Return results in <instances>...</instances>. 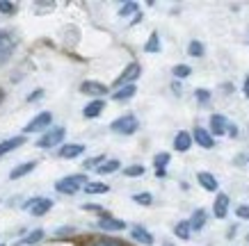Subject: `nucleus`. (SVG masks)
<instances>
[{
	"instance_id": "obj_1",
	"label": "nucleus",
	"mask_w": 249,
	"mask_h": 246,
	"mask_svg": "<svg viewBox=\"0 0 249 246\" xmlns=\"http://www.w3.org/2000/svg\"><path fill=\"white\" fill-rule=\"evenodd\" d=\"M87 185V176L83 173H76V176H67V178H62L55 182V189L60 192V194H67V196H73L80 189V187Z\"/></svg>"
},
{
	"instance_id": "obj_2",
	"label": "nucleus",
	"mask_w": 249,
	"mask_h": 246,
	"mask_svg": "<svg viewBox=\"0 0 249 246\" xmlns=\"http://www.w3.org/2000/svg\"><path fill=\"white\" fill-rule=\"evenodd\" d=\"M64 134H67V130L62 126H55V128H51V130H46L37 139V148H44V150L53 148V146H57L60 142H64Z\"/></svg>"
},
{
	"instance_id": "obj_3",
	"label": "nucleus",
	"mask_w": 249,
	"mask_h": 246,
	"mask_svg": "<svg viewBox=\"0 0 249 246\" xmlns=\"http://www.w3.org/2000/svg\"><path fill=\"white\" fill-rule=\"evenodd\" d=\"M137 128H140V121L133 114H124V116H119V119H114L110 123V130L117 134H133L137 132Z\"/></svg>"
},
{
	"instance_id": "obj_4",
	"label": "nucleus",
	"mask_w": 249,
	"mask_h": 246,
	"mask_svg": "<svg viewBox=\"0 0 249 246\" xmlns=\"http://www.w3.org/2000/svg\"><path fill=\"white\" fill-rule=\"evenodd\" d=\"M16 41H18V39H16V34L12 30L0 32V66L12 57V52H14V48H16Z\"/></svg>"
},
{
	"instance_id": "obj_5",
	"label": "nucleus",
	"mask_w": 249,
	"mask_h": 246,
	"mask_svg": "<svg viewBox=\"0 0 249 246\" xmlns=\"http://www.w3.org/2000/svg\"><path fill=\"white\" fill-rule=\"evenodd\" d=\"M140 73H142V66L137 64V62H130L128 66L121 71V75L114 80L112 87H117V89H121V87H126V84H135V80L140 78Z\"/></svg>"
},
{
	"instance_id": "obj_6",
	"label": "nucleus",
	"mask_w": 249,
	"mask_h": 246,
	"mask_svg": "<svg viewBox=\"0 0 249 246\" xmlns=\"http://www.w3.org/2000/svg\"><path fill=\"white\" fill-rule=\"evenodd\" d=\"M53 123V114L51 112H39L35 119L28 123V126L23 128V132L25 134H32V132H39V130H46V128Z\"/></svg>"
},
{
	"instance_id": "obj_7",
	"label": "nucleus",
	"mask_w": 249,
	"mask_h": 246,
	"mask_svg": "<svg viewBox=\"0 0 249 246\" xmlns=\"http://www.w3.org/2000/svg\"><path fill=\"white\" fill-rule=\"evenodd\" d=\"M107 91H110V89H107L103 82H98V80H85L83 84H80V94H85V96L103 98Z\"/></svg>"
},
{
	"instance_id": "obj_8",
	"label": "nucleus",
	"mask_w": 249,
	"mask_h": 246,
	"mask_svg": "<svg viewBox=\"0 0 249 246\" xmlns=\"http://www.w3.org/2000/svg\"><path fill=\"white\" fill-rule=\"evenodd\" d=\"M23 208L30 210L32 216H44L51 212V208H53V201L51 198H32V201H28Z\"/></svg>"
},
{
	"instance_id": "obj_9",
	"label": "nucleus",
	"mask_w": 249,
	"mask_h": 246,
	"mask_svg": "<svg viewBox=\"0 0 249 246\" xmlns=\"http://www.w3.org/2000/svg\"><path fill=\"white\" fill-rule=\"evenodd\" d=\"M98 228L103 232H121V230H126V221L114 219V216H101L98 219Z\"/></svg>"
},
{
	"instance_id": "obj_10",
	"label": "nucleus",
	"mask_w": 249,
	"mask_h": 246,
	"mask_svg": "<svg viewBox=\"0 0 249 246\" xmlns=\"http://www.w3.org/2000/svg\"><path fill=\"white\" fill-rule=\"evenodd\" d=\"M229 126H231V121H229L224 114H213L211 116V134L222 137V134L229 132Z\"/></svg>"
},
{
	"instance_id": "obj_11",
	"label": "nucleus",
	"mask_w": 249,
	"mask_h": 246,
	"mask_svg": "<svg viewBox=\"0 0 249 246\" xmlns=\"http://www.w3.org/2000/svg\"><path fill=\"white\" fill-rule=\"evenodd\" d=\"M103 110H106V100L103 98H94L91 103H87L83 107V116L85 119H96V116L103 114Z\"/></svg>"
},
{
	"instance_id": "obj_12",
	"label": "nucleus",
	"mask_w": 249,
	"mask_h": 246,
	"mask_svg": "<svg viewBox=\"0 0 249 246\" xmlns=\"http://www.w3.org/2000/svg\"><path fill=\"white\" fill-rule=\"evenodd\" d=\"M192 139H195V144H199L201 148L211 150L213 146H215V139H213V134L208 132V130H204V128H195V132H192Z\"/></svg>"
},
{
	"instance_id": "obj_13",
	"label": "nucleus",
	"mask_w": 249,
	"mask_h": 246,
	"mask_svg": "<svg viewBox=\"0 0 249 246\" xmlns=\"http://www.w3.org/2000/svg\"><path fill=\"white\" fill-rule=\"evenodd\" d=\"M229 203H231V198L227 194H217V198L213 203V214L217 216V219H224L229 214Z\"/></svg>"
},
{
	"instance_id": "obj_14",
	"label": "nucleus",
	"mask_w": 249,
	"mask_h": 246,
	"mask_svg": "<svg viewBox=\"0 0 249 246\" xmlns=\"http://www.w3.org/2000/svg\"><path fill=\"white\" fill-rule=\"evenodd\" d=\"M85 146L83 144H64L60 150H57V155L62 157V160H76L78 155H83Z\"/></svg>"
},
{
	"instance_id": "obj_15",
	"label": "nucleus",
	"mask_w": 249,
	"mask_h": 246,
	"mask_svg": "<svg viewBox=\"0 0 249 246\" xmlns=\"http://www.w3.org/2000/svg\"><path fill=\"white\" fill-rule=\"evenodd\" d=\"M130 237L135 239V242H140V244H144V246H151L153 244V235L144 226H133L130 228Z\"/></svg>"
},
{
	"instance_id": "obj_16",
	"label": "nucleus",
	"mask_w": 249,
	"mask_h": 246,
	"mask_svg": "<svg viewBox=\"0 0 249 246\" xmlns=\"http://www.w3.org/2000/svg\"><path fill=\"white\" fill-rule=\"evenodd\" d=\"M37 164H39V162H35V160H32V162L16 164L14 169L9 171V180H18V178H23V176H28L30 171H35V169H37Z\"/></svg>"
},
{
	"instance_id": "obj_17",
	"label": "nucleus",
	"mask_w": 249,
	"mask_h": 246,
	"mask_svg": "<svg viewBox=\"0 0 249 246\" xmlns=\"http://www.w3.org/2000/svg\"><path fill=\"white\" fill-rule=\"evenodd\" d=\"M192 144H195L192 134H190L188 130H181V132L176 134V139H174V148L178 150V153H185V150H190Z\"/></svg>"
},
{
	"instance_id": "obj_18",
	"label": "nucleus",
	"mask_w": 249,
	"mask_h": 246,
	"mask_svg": "<svg viewBox=\"0 0 249 246\" xmlns=\"http://www.w3.org/2000/svg\"><path fill=\"white\" fill-rule=\"evenodd\" d=\"M23 144H25V137H23V134H18V137H9V139H5V142H0V157L12 153V150H16L18 146H23Z\"/></svg>"
},
{
	"instance_id": "obj_19",
	"label": "nucleus",
	"mask_w": 249,
	"mask_h": 246,
	"mask_svg": "<svg viewBox=\"0 0 249 246\" xmlns=\"http://www.w3.org/2000/svg\"><path fill=\"white\" fill-rule=\"evenodd\" d=\"M196 180H199V185L204 187L206 192H217V178L208 171H199L196 173Z\"/></svg>"
},
{
	"instance_id": "obj_20",
	"label": "nucleus",
	"mask_w": 249,
	"mask_h": 246,
	"mask_svg": "<svg viewBox=\"0 0 249 246\" xmlns=\"http://www.w3.org/2000/svg\"><path fill=\"white\" fill-rule=\"evenodd\" d=\"M169 160H172L169 153H158V155L153 157V166H156V176L158 178H165V169H167V164H169Z\"/></svg>"
},
{
	"instance_id": "obj_21",
	"label": "nucleus",
	"mask_w": 249,
	"mask_h": 246,
	"mask_svg": "<svg viewBox=\"0 0 249 246\" xmlns=\"http://www.w3.org/2000/svg\"><path fill=\"white\" fill-rule=\"evenodd\" d=\"M41 239H44V230L37 228V230H30V235H25L23 239H18L16 246H35V244H39Z\"/></svg>"
},
{
	"instance_id": "obj_22",
	"label": "nucleus",
	"mask_w": 249,
	"mask_h": 246,
	"mask_svg": "<svg viewBox=\"0 0 249 246\" xmlns=\"http://www.w3.org/2000/svg\"><path fill=\"white\" fill-rule=\"evenodd\" d=\"M206 219H208V212H206L204 208L195 210V214H192V219H190V226H192V230H201L206 226Z\"/></svg>"
},
{
	"instance_id": "obj_23",
	"label": "nucleus",
	"mask_w": 249,
	"mask_h": 246,
	"mask_svg": "<svg viewBox=\"0 0 249 246\" xmlns=\"http://www.w3.org/2000/svg\"><path fill=\"white\" fill-rule=\"evenodd\" d=\"M137 94V87L135 84H126V87H121V89H114L112 91V98L114 100H128Z\"/></svg>"
},
{
	"instance_id": "obj_24",
	"label": "nucleus",
	"mask_w": 249,
	"mask_h": 246,
	"mask_svg": "<svg viewBox=\"0 0 249 246\" xmlns=\"http://www.w3.org/2000/svg\"><path fill=\"white\" fill-rule=\"evenodd\" d=\"M192 226H190V221H178V224L174 226V235L178 239H190V235H192Z\"/></svg>"
},
{
	"instance_id": "obj_25",
	"label": "nucleus",
	"mask_w": 249,
	"mask_h": 246,
	"mask_svg": "<svg viewBox=\"0 0 249 246\" xmlns=\"http://www.w3.org/2000/svg\"><path fill=\"white\" fill-rule=\"evenodd\" d=\"M160 48H162V46H160V34L158 32H151L149 39H146V44H144V50L146 52H160Z\"/></svg>"
},
{
	"instance_id": "obj_26",
	"label": "nucleus",
	"mask_w": 249,
	"mask_h": 246,
	"mask_svg": "<svg viewBox=\"0 0 249 246\" xmlns=\"http://www.w3.org/2000/svg\"><path fill=\"white\" fill-rule=\"evenodd\" d=\"M119 169H121L119 160H107L106 164H101V166H98L96 171L101 173V176H107V173H114V171H119Z\"/></svg>"
},
{
	"instance_id": "obj_27",
	"label": "nucleus",
	"mask_w": 249,
	"mask_h": 246,
	"mask_svg": "<svg viewBox=\"0 0 249 246\" xmlns=\"http://www.w3.org/2000/svg\"><path fill=\"white\" fill-rule=\"evenodd\" d=\"M83 189L87 192V194H106L110 187H107L106 182H87V185H85Z\"/></svg>"
},
{
	"instance_id": "obj_28",
	"label": "nucleus",
	"mask_w": 249,
	"mask_h": 246,
	"mask_svg": "<svg viewBox=\"0 0 249 246\" xmlns=\"http://www.w3.org/2000/svg\"><path fill=\"white\" fill-rule=\"evenodd\" d=\"M16 12H18V5H16V2H9V0H0V14L14 16Z\"/></svg>"
},
{
	"instance_id": "obj_29",
	"label": "nucleus",
	"mask_w": 249,
	"mask_h": 246,
	"mask_svg": "<svg viewBox=\"0 0 249 246\" xmlns=\"http://www.w3.org/2000/svg\"><path fill=\"white\" fill-rule=\"evenodd\" d=\"M133 201H135L137 205H144V208H149V205L153 203V196L149 194V192H140V194L133 196Z\"/></svg>"
},
{
	"instance_id": "obj_30",
	"label": "nucleus",
	"mask_w": 249,
	"mask_h": 246,
	"mask_svg": "<svg viewBox=\"0 0 249 246\" xmlns=\"http://www.w3.org/2000/svg\"><path fill=\"white\" fill-rule=\"evenodd\" d=\"M188 52L192 57H204V44H201V41H190Z\"/></svg>"
},
{
	"instance_id": "obj_31",
	"label": "nucleus",
	"mask_w": 249,
	"mask_h": 246,
	"mask_svg": "<svg viewBox=\"0 0 249 246\" xmlns=\"http://www.w3.org/2000/svg\"><path fill=\"white\" fill-rule=\"evenodd\" d=\"M137 9H140V5H137V2H124V5L119 7V16L137 14Z\"/></svg>"
},
{
	"instance_id": "obj_32",
	"label": "nucleus",
	"mask_w": 249,
	"mask_h": 246,
	"mask_svg": "<svg viewBox=\"0 0 249 246\" xmlns=\"http://www.w3.org/2000/svg\"><path fill=\"white\" fill-rule=\"evenodd\" d=\"M124 173H126L128 178H137V176H142V173H144V166H142V164H130V166H126V169H124Z\"/></svg>"
},
{
	"instance_id": "obj_33",
	"label": "nucleus",
	"mask_w": 249,
	"mask_h": 246,
	"mask_svg": "<svg viewBox=\"0 0 249 246\" xmlns=\"http://www.w3.org/2000/svg\"><path fill=\"white\" fill-rule=\"evenodd\" d=\"M172 73L176 75V78H188V75L192 73V68H190L188 64H176V66L172 68Z\"/></svg>"
},
{
	"instance_id": "obj_34",
	"label": "nucleus",
	"mask_w": 249,
	"mask_h": 246,
	"mask_svg": "<svg viewBox=\"0 0 249 246\" xmlns=\"http://www.w3.org/2000/svg\"><path fill=\"white\" fill-rule=\"evenodd\" d=\"M101 164H106V155H96V157H91V160H87L85 169H98Z\"/></svg>"
},
{
	"instance_id": "obj_35",
	"label": "nucleus",
	"mask_w": 249,
	"mask_h": 246,
	"mask_svg": "<svg viewBox=\"0 0 249 246\" xmlns=\"http://www.w3.org/2000/svg\"><path fill=\"white\" fill-rule=\"evenodd\" d=\"M83 210H87V212H96V214H101V216H110L106 212V208H101V205H96V203H85Z\"/></svg>"
},
{
	"instance_id": "obj_36",
	"label": "nucleus",
	"mask_w": 249,
	"mask_h": 246,
	"mask_svg": "<svg viewBox=\"0 0 249 246\" xmlns=\"http://www.w3.org/2000/svg\"><path fill=\"white\" fill-rule=\"evenodd\" d=\"M195 98L199 100L201 105H206L208 100H211V91H206V89H196L195 91Z\"/></svg>"
},
{
	"instance_id": "obj_37",
	"label": "nucleus",
	"mask_w": 249,
	"mask_h": 246,
	"mask_svg": "<svg viewBox=\"0 0 249 246\" xmlns=\"http://www.w3.org/2000/svg\"><path fill=\"white\" fill-rule=\"evenodd\" d=\"M94 246H124V244H121V242H117V239L103 237V239H96V242H94Z\"/></svg>"
},
{
	"instance_id": "obj_38",
	"label": "nucleus",
	"mask_w": 249,
	"mask_h": 246,
	"mask_svg": "<svg viewBox=\"0 0 249 246\" xmlns=\"http://www.w3.org/2000/svg\"><path fill=\"white\" fill-rule=\"evenodd\" d=\"M235 214H238V219H245V221H247L249 219V205H238V208H235Z\"/></svg>"
},
{
	"instance_id": "obj_39",
	"label": "nucleus",
	"mask_w": 249,
	"mask_h": 246,
	"mask_svg": "<svg viewBox=\"0 0 249 246\" xmlns=\"http://www.w3.org/2000/svg\"><path fill=\"white\" fill-rule=\"evenodd\" d=\"M55 2H35V9H37V14H41V12H46V9H53Z\"/></svg>"
},
{
	"instance_id": "obj_40",
	"label": "nucleus",
	"mask_w": 249,
	"mask_h": 246,
	"mask_svg": "<svg viewBox=\"0 0 249 246\" xmlns=\"http://www.w3.org/2000/svg\"><path fill=\"white\" fill-rule=\"evenodd\" d=\"M44 96V89H37V91H32L30 96H28V103H32V100H39V98Z\"/></svg>"
},
{
	"instance_id": "obj_41",
	"label": "nucleus",
	"mask_w": 249,
	"mask_h": 246,
	"mask_svg": "<svg viewBox=\"0 0 249 246\" xmlns=\"http://www.w3.org/2000/svg\"><path fill=\"white\" fill-rule=\"evenodd\" d=\"M242 91H245V96L249 98V75L245 78V84H242Z\"/></svg>"
},
{
	"instance_id": "obj_42",
	"label": "nucleus",
	"mask_w": 249,
	"mask_h": 246,
	"mask_svg": "<svg viewBox=\"0 0 249 246\" xmlns=\"http://www.w3.org/2000/svg\"><path fill=\"white\" fill-rule=\"evenodd\" d=\"M229 134H231V137H235V134H238V128H235L233 123H231V126H229Z\"/></svg>"
},
{
	"instance_id": "obj_43",
	"label": "nucleus",
	"mask_w": 249,
	"mask_h": 246,
	"mask_svg": "<svg viewBox=\"0 0 249 246\" xmlns=\"http://www.w3.org/2000/svg\"><path fill=\"white\" fill-rule=\"evenodd\" d=\"M2 98H5V91L0 89V103H2Z\"/></svg>"
},
{
	"instance_id": "obj_44",
	"label": "nucleus",
	"mask_w": 249,
	"mask_h": 246,
	"mask_svg": "<svg viewBox=\"0 0 249 246\" xmlns=\"http://www.w3.org/2000/svg\"><path fill=\"white\" fill-rule=\"evenodd\" d=\"M162 246H174V244H169V242H165V244H162Z\"/></svg>"
},
{
	"instance_id": "obj_45",
	"label": "nucleus",
	"mask_w": 249,
	"mask_h": 246,
	"mask_svg": "<svg viewBox=\"0 0 249 246\" xmlns=\"http://www.w3.org/2000/svg\"><path fill=\"white\" fill-rule=\"evenodd\" d=\"M0 246H5V244H0Z\"/></svg>"
}]
</instances>
